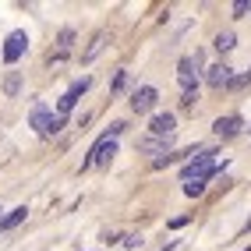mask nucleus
<instances>
[{
	"label": "nucleus",
	"mask_w": 251,
	"mask_h": 251,
	"mask_svg": "<svg viewBox=\"0 0 251 251\" xmlns=\"http://www.w3.org/2000/svg\"><path fill=\"white\" fill-rule=\"evenodd\" d=\"M121 131H124V124H110V131H106V135L92 145L89 159L81 163V166H85V170H92V166H103V163H110V159L117 156V135H121Z\"/></svg>",
	"instance_id": "f257e3e1"
},
{
	"label": "nucleus",
	"mask_w": 251,
	"mask_h": 251,
	"mask_svg": "<svg viewBox=\"0 0 251 251\" xmlns=\"http://www.w3.org/2000/svg\"><path fill=\"white\" fill-rule=\"evenodd\" d=\"M212 174H216V163H212L209 149H202V152H198L195 159H188V163H184V170H180L184 184H188V180H209Z\"/></svg>",
	"instance_id": "f03ea898"
},
{
	"label": "nucleus",
	"mask_w": 251,
	"mask_h": 251,
	"mask_svg": "<svg viewBox=\"0 0 251 251\" xmlns=\"http://www.w3.org/2000/svg\"><path fill=\"white\" fill-rule=\"evenodd\" d=\"M64 124H68V121H64L60 113H50L43 103H39L36 110H32V127H36L43 138H53V135H60V131H64Z\"/></svg>",
	"instance_id": "7ed1b4c3"
},
{
	"label": "nucleus",
	"mask_w": 251,
	"mask_h": 251,
	"mask_svg": "<svg viewBox=\"0 0 251 251\" xmlns=\"http://www.w3.org/2000/svg\"><path fill=\"white\" fill-rule=\"evenodd\" d=\"M25 50H28V36H25L22 28H14L11 36H7V43H4V60L7 64H18L25 57Z\"/></svg>",
	"instance_id": "20e7f679"
},
{
	"label": "nucleus",
	"mask_w": 251,
	"mask_h": 251,
	"mask_svg": "<svg viewBox=\"0 0 251 251\" xmlns=\"http://www.w3.org/2000/svg\"><path fill=\"white\" fill-rule=\"evenodd\" d=\"M156 103H159V92L152 85H142V89H135V96H131V110H135V113L156 110Z\"/></svg>",
	"instance_id": "39448f33"
},
{
	"label": "nucleus",
	"mask_w": 251,
	"mask_h": 251,
	"mask_svg": "<svg viewBox=\"0 0 251 251\" xmlns=\"http://www.w3.org/2000/svg\"><path fill=\"white\" fill-rule=\"evenodd\" d=\"M174 131H177L174 113H156L152 121H149V135H156V138H174Z\"/></svg>",
	"instance_id": "423d86ee"
},
{
	"label": "nucleus",
	"mask_w": 251,
	"mask_h": 251,
	"mask_svg": "<svg viewBox=\"0 0 251 251\" xmlns=\"http://www.w3.org/2000/svg\"><path fill=\"white\" fill-rule=\"evenodd\" d=\"M85 89H89V78H81V81H75V85H71L68 92H64V96L57 99V113H60V117H68V113L75 110V103H78V96L85 92Z\"/></svg>",
	"instance_id": "0eeeda50"
},
{
	"label": "nucleus",
	"mask_w": 251,
	"mask_h": 251,
	"mask_svg": "<svg viewBox=\"0 0 251 251\" xmlns=\"http://www.w3.org/2000/svg\"><path fill=\"white\" fill-rule=\"evenodd\" d=\"M177 81H180L184 92H198V71H195V60L191 57H184L177 64Z\"/></svg>",
	"instance_id": "6e6552de"
},
{
	"label": "nucleus",
	"mask_w": 251,
	"mask_h": 251,
	"mask_svg": "<svg viewBox=\"0 0 251 251\" xmlns=\"http://www.w3.org/2000/svg\"><path fill=\"white\" fill-rule=\"evenodd\" d=\"M205 81H209L212 89H230L233 71L226 68V64H212V68H209V75H205Z\"/></svg>",
	"instance_id": "1a4fd4ad"
},
{
	"label": "nucleus",
	"mask_w": 251,
	"mask_h": 251,
	"mask_svg": "<svg viewBox=\"0 0 251 251\" xmlns=\"http://www.w3.org/2000/svg\"><path fill=\"white\" fill-rule=\"evenodd\" d=\"M241 127H244V121H241L237 113H230V117H220V121L212 124V131H216L220 138H233V135H237Z\"/></svg>",
	"instance_id": "9d476101"
},
{
	"label": "nucleus",
	"mask_w": 251,
	"mask_h": 251,
	"mask_svg": "<svg viewBox=\"0 0 251 251\" xmlns=\"http://www.w3.org/2000/svg\"><path fill=\"white\" fill-rule=\"evenodd\" d=\"M138 149H142V152H163V156H166V149H170V138H156V135H145V138L138 142Z\"/></svg>",
	"instance_id": "9b49d317"
},
{
	"label": "nucleus",
	"mask_w": 251,
	"mask_h": 251,
	"mask_svg": "<svg viewBox=\"0 0 251 251\" xmlns=\"http://www.w3.org/2000/svg\"><path fill=\"white\" fill-rule=\"evenodd\" d=\"M103 46H106V32H96V36H92V43H89V50L81 53V60H85V64H92L99 53H103Z\"/></svg>",
	"instance_id": "f8f14e48"
},
{
	"label": "nucleus",
	"mask_w": 251,
	"mask_h": 251,
	"mask_svg": "<svg viewBox=\"0 0 251 251\" xmlns=\"http://www.w3.org/2000/svg\"><path fill=\"white\" fill-rule=\"evenodd\" d=\"M25 216H28V209H25V205H18V209H11V212L4 216V220H0V230H14V226H18V223L25 220Z\"/></svg>",
	"instance_id": "ddd939ff"
},
{
	"label": "nucleus",
	"mask_w": 251,
	"mask_h": 251,
	"mask_svg": "<svg viewBox=\"0 0 251 251\" xmlns=\"http://www.w3.org/2000/svg\"><path fill=\"white\" fill-rule=\"evenodd\" d=\"M233 46H237V36H233V32H220V36H216V50H220V53H230Z\"/></svg>",
	"instance_id": "4468645a"
},
{
	"label": "nucleus",
	"mask_w": 251,
	"mask_h": 251,
	"mask_svg": "<svg viewBox=\"0 0 251 251\" xmlns=\"http://www.w3.org/2000/svg\"><path fill=\"white\" fill-rule=\"evenodd\" d=\"M205 184H209V180H188V184H184V195H188V198L205 195Z\"/></svg>",
	"instance_id": "2eb2a0df"
},
{
	"label": "nucleus",
	"mask_w": 251,
	"mask_h": 251,
	"mask_svg": "<svg viewBox=\"0 0 251 251\" xmlns=\"http://www.w3.org/2000/svg\"><path fill=\"white\" fill-rule=\"evenodd\" d=\"M18 85H22V81H18V75H11V78L4 81V92H7V96H14V92H18Z\"/></svg>",
	"instance_id": "dca6fc26"
},
{
	"label": "nucleus",
	"mask_w": 251,
	"mask_h": 251,
	"mask_svg": "<svg viewBox=\"0 0 251 251\" xmlns=\"http://www.w3.org/2000/svg\"><path fill=\"white\" fill-rule=\"evenodd\" d=\"M248 11H251V0H237V4H233V14H237V18H244Z\"/></svg>",
	"instance_id": "f3484780"
},
{
	"label": "nucleus",
	"mask_w": 251,
	"mask_h": 251,
	"mask_svg": "<svg viewBox=\"0 0 251 251\" xmlns=\"http://www.w3.org/2000/svg\"><path fill=\"white\" fill-rule=\"evenodd\" d=\"M71 39H75V32H71V28H64V32H60V46L68 50V46H71Z\"/></svg>",
	"instance_id": "a211bd4d"
},
{
	"label": "nucleus",
	"mask_w": 251,
	"mask_h": 251,
	"mask_svg": "<svg viewBox=\"0 0 251 251\" xmlns=\"http://www.w3.org/2000/svg\"><path fill=\"white\" fill-rule=\"evenodd\" d=\"M195 99H198V92H184V96H180V106H184V110H188V106L195 103Z\"/></svg>",
	"instance_id": "6ab92c4d"
},
{
	"label": "nucleus",
	"mask_w": 251,
	"mask_h": 251,
	"mask_svg": "<svg viewBox=\"0 0 251 251\" xmlns=\"http://www.w3.org/2000/svg\"><path fill=\"white\" fill-rule=\"evenodd\" d=\"M244 251H251V248H244Z\"/></svg>",
	"instance_id": "aec40b11"
}]
</instances>
